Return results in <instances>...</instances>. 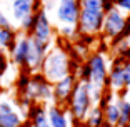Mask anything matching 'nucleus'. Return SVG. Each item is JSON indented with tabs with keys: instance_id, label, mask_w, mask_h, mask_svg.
I'll return each mask as SVG.
<instances>
[{
	"instance_id": "obj_1",
	"label": "nucleus",
	"mask_w": 130,
	"mask_h": 127,
	"mask_svg": "<svg viewBox=\"0 0 130 127\" xmlns=\"http://www.w3.org/2000/svg\"><path fill=\"white\" fill-rule=\"evenodd\" d=\"M107 0H80V19L77 29L80 34L97 35L102 32Z\"/></svg>"
},
{
	"instance_id": "obj_2",
	"label": "nucleus",
	"mask_w": 130,
	"mask_h": 127,
	"mask_svg": "<svg viewBox=\"0 0 130 127\" xmlns=\"http://www.w3.org/2000/svg\"><path fill=\"white\" fill-rule=\"evenodd\" d=\"M70 74H72V59L69 52H65V49L62 47H52L42 64V75L45 77V80L55 84Z\"/></svg>"
},
{
	"instance_id": "obj_3",
	"label": "nucleus",
	"mask_w": 130,
	"mask_h": 127,
	"mask_svg": "<svg viewBox=\"0 0 130 127\" xmlns=\"http://www.w3.org/2000/svg\"><path fill=\"white\" fill-rule=\"evenodd\" d=\"M93 100L90 95V87L88 82L77 80V85L73 89V94L69 100V114L75 122H84L90 109L93 107Z\"/></svg>"
},
{
	"instance_id": "obj_4",
	"label": "nucleus",
	"mask_w": 130,
	"mask_h": 127,
	"mask_svg": "<svg viewBox=\"0 0 130 127\" xmlns=\"http://www.w3.org/2000/svg\"><path fill=\"white\" fill-rule=\"evenodd\" d=\"M88 69V84L93 89H99L102 92L107 90L105 85L108 84V64L103 54H93L85 64Z\"/></svg>"
},
{
	"instance_id": "obj_5",
	"label": "nucleus",
	"mask_w": 130,
	"mask_h": 127,
	"mask_svg": "<svg viewBox=\"0 0 130 127\" xmlns=\"http://www.w3.org/2000/svg\"><path fill=\"white\" fill-rule=\"evenodd\" d=\"M23 95L30 102H52L54 100V89L50 82L45 80L42 74H34L23 89Z\"/></svg>"
},
{
	"instance_id": "obj_6",
	"label": "nucleus",
	"mask_w": 130,
	"mask_h": 127,
	"mask_svg": "<svg viewBox=\"0 0 130 127\" xmlns=\"http://www.w3.org/2000/svg\"><path fill=\"white\" fill-rule=\"evenodd\" d=\"M127 25V19L119 8H112L105 13V19H103V27H102V34L105 39H120L125 30Z\"/></svg>"
},
{
	"instance_id": "obj_7",
	"label": "nucleus",
	"mask_w": 130,
	"mask_h": 127,
	"mask_svg": "<svg viewBox=\"0 0 130 127\" xmlns=\"http://www.w3.org/2000/svg\"><path fill=\"white\" fill-rule=\"evenodd\" d=\"M55 19L60 25L77 27L80 19V0H58L55 7Z\"/></svg>"
},
{
	"instance_id": "obj_8",
	"label": "nucleus",
	"mask_w": 130,
	"mask_h": 127,
	"mask_svg": "<svg viewBox=\"0 0 130 127\" xmlns=\"http://www.w3.org/2000/svg\"><path fill=\"white\" fill-rule=\"evenodd\" d=\"M32 37L35 40H38L40 44L50 47L52 37H54V27H52L50 19L43 8H40L35 13V23H34V29H32Z\"/></svg>"
},
{
	"instance_id": "obj_9",
	"label": "nucleus",
	"mask_w": 130,
	"mask_h": 127,
	"mask_svg": "<svg viewBox=\"0 0 130 127\" xmlns=\"http://www.w3.org/2000/svg\"><path fill=\"white\" fill-rule=\"evenodd\" d=\"M42 8V0H15L10 4V13L13 22L20 23L25 17L34 15Z\"/></svg>"
},
{
	"instance_id": "obj_10",
	"label": "nucleus",
	"mask_w": 130,
	"mask_h": 127,
	"mask_svg": "<svg viewBox=\"0 0 130 127\" xmlns=\"http://www.w3.org/2000/svg\"><path fill=\"white\" fill-rule=\"evenodd\" d=\"M77 85V75H73V74H70V75H67L65 79H62V80L55 82L54 84V100L57 105H63V102H69L70 97H72L73 94V89H75Z\"/></svg>"
},
{
	"instance_id": "obj_11",
	"label": "nucleus",
	"mask_w": 130,
	"mask_h": 127,
	"mask_svg": "<svg viewBox=\"0 0 130 127\" xmlns=\"http://www.w3.org/2000/svg\"><path fill=\"white\" fill-rule=\"evenodd\" d=\"M50 47L40 44L38 40H35L34 37L30 35V54H28V59H27V67L30 72H35V70H42V64L45 60L47 54H48Z\"/></svg>"
},
{
	"instance_id": "obj_12",
	"label": "nucleus",
	"mask_w": 130,
	"mask_h": 127,
	"mask_svg": "<svg viewBox=\"0 0 130 127\" xmlns=\"http://www.w3.org/2000/svg\"><path fill=\"white\" fill-rule=\"evenodd\" d=\"M23 117L10 100H0V127H20Z\"/></svg>"
},
{
	"instance_id": "obj_13",
	"label": "nucleus",
	"mask_w": 130,
	"mask_h": 127,
	"mask_svg": "<svg viewBox=\"0 0 130 127\" xmlns=\"http://www.w3.org/2000/svg\"><path fill=\"white\" fill-rule=\"evenodd\" d=\"M28 54H30V35L22 34V35L17 37V42H15V45H13V49H12V52H10L12 62H13L15 65L25 67Z\"/></svg>"
},
{
	"instance_id": "obj_14",
	"label": "nucleus",
	"mask_w": 130,
	"mask_h": 127,
	"mask_svg": "<svg viewBox=\"0 0 130 127\" xmlns=\"http://www.w3.org/2000/svg\"><path fill=\"white\" fill-rule=\"evenodd\" d=\"M123 60L125 59H115L112 69L108 70V85H110V90L113 92H122L127 90L125 87V77H123Z\"/></svg>"
},
{
	"instance_id": "obj_15",
	"label": "nucleus",
	"mask_w": 130,
	"mask_h": 127,
	"mask_svg": "<svg viewBox=\"0 0 130 127\" xmlns=\"http://www.w3.org/2000/svg\"><path fill=\"white\" fill-rule=\"evenodd\" d=\"M47 116H48L50 127H72L69 112H65L63 107H60L57 104H50L47 107Z\"/></svg>"
},
{
	"instance_id": "obj_16",
	"label": "nucleus",
	"mask_w": 130,
	"mask_h": 127,
	"mask_svg": "<svg viewBox=\"0 0 130 127\" xmlns=\"http://www.w3.org/2000/svg\"><path fill=\"white\" fill-rule=\"evenodd\" d=\"M28 117H30L32 127H50L47 109L43 107V105H34L30 114H28Z\"/></svg>"
},
{
	"instance_id": "obj_17",
	"label": "nucleus",
	"mask_w": 130,
	"mask_h": 127,
	"mask_svg": "<svg viewBox=\"0 0 130 127\" xmlns=\"http://www.w3.org/2000/svg\"><path fill=\"white\" fill-rule=\"evenodd\" d=\"M119 105V124L117 127H128L130 125V100L125 97H117L115 99Z\"/></svg>"
},
{
	"instance_id": "obj_18",
	"label": "nucleus",
	"mask_w": 130,
	"mask_h": 127,
	"mask_svg": "<svg viewBox=\"0 0 130 127\" xmlns=\"http://www.w3.org/2000/svg\"><path fill=\"white\" fill-rule=\"evenodd\" d=\"M85 127H103L105 119H103V109L99 105H93L90 109V112L85 117Z\"/></svg>"
},
{
	"instance_id": "obj_19",
	"label": "nucleus",
	"mask_w": 130,
	"mask_h": 127,
	"mask_svg": "<svg viewBox=\"0 0 130 127\" xmlns=\"http://www.w3.org/2000/svg\"><path fill=\"white\" fill-rule=\"evenodd\" d=\"M17 42V32L12 29H0V47L4 50H7L8 54L12 52L13 45Z\"/></svg>"
},
{
	"instance_id": "obj_20",
	"label": "nucleus",
	"mask_w": 130,
	"mask_h": 127,
	"mask_svg": "<svg viewBox=\"0 0 130 127\" xmlns=\"http://www.w3.org/2000/svg\"><path fill=\"white\" fill-rule=\"evenodd\" d=\"M34 23H35V13H34V15L25 17V19H23L22 22L19 23V25H20V29H22V30H25V32H32V29H34Z\"/></svg>"
},
{
	"instance_id": "obj_21",
	"label": "nucleus",
	"mask_w": 130,
	"mask_h": 127,
	"mask_svg": "<svg viewBox=\"0 0 130 127\" xmlns=\"http://www.w3.org/2000/svg\"><path fill=\"white\" fill-rule=\"evenodd\" d=\"M58 34H60L62 37H73V34H77V27H72V25H60Z\"/></svg>"
},
{
	"instance_id": "obj_22",
	"label": "nucleus",
	"mask_w": 130,
	"mask_h": 127,
	"mask_svg": "<svg viewBox=\"0 0 130 127\" xmlns=\"http://www.w3.org/2000/svg\"><path fill=\"white\" fill-rule=\"evenodd\" d=\"M123 77H125V87L130 89V59L123 60Z\"/></svg>"
},
{
	"instance_id": "obj_23",
	"label": "nucleus",
	"mask_w": 130,
	"mask_h": 127,
	"mask_svg": "<svg viewBox=\"0 0 130 127\" xmlns=\"http://www.w3.org/2000/svg\"><path fill=\"white\" fill-rule=\"evenodd\" d=\"M113 7L120 12H128L130 13V0H113Z\"/></svg>"
},
{
	"instance_id": "obj_24",
	"label": "nucleus",
	"mask_w": 130,
	"mask_h": 127,
	"mask_svg": "<svg viewBox=\"0 0 130 127\" xmlns=\"http://www.w3.org/2000/svg\"><path fill=\"white\" fill-rule=\"evenodd\" d=\"M0 29H12V22L7 15L4 13V10L0 8Z\"/></svg>"
},
{
	"instance_id": "obj_25",
	"label": "nucleus",
	"mask_w": 130,
	"mask_h": 127,
	"mask_svg": "<svg viewBox=\"0 0 130 127\" xmlns=\"http://www.w3.org/2000/svg\"><path fill=\"white\" fill-rule=\"evenodd\" d=\"M57 4H58V0H42V8H43L45 12L52 10V8L55 10V7H57Z\"/></svg>"
},
{
	"instance_id": "obj_26",
	"label": "nucleus",
	"mask_w": 130,
	"mask_h": 127,
	"mask_svg": "<svg viewBox=\"0 0 130 127\" xmlns=\"http://www.w3.org/2000/svg\"><path fill=\"white\" fill-rule=\"evenodd\" d=\"M7 69H8V59H7V55L4 54V55H0V77L7 72Z\"/></svg>"
},
{
	"instance_id": "obj_27",
	"label": "nucleus",
	"mask_w": 130,
	"mask_h": 127,
	"mask_svg": "<svg viewBox=\"0 0 130 127\" xmlns=\"http://www.w3.org/2000/svg\"><path fill=\"white\" fill-rule=\"evenodd\" d=\"M8 2H10V4H12V2H15V0H8Z\"/></svg>"
},
{
	"instance_id": "obj_28",
	"label": "nucleus",
	"mask_w": 130,
	"mask_h": 127,
	"mask_svg": "<svg viewBox=\"0 0 130 127\" xmlns=\"http://www.w3.org/2000/svg\"><path fill=\"white\" fill-rule=\"evenodd\" d=\"M128 40H130V35H128Z\"/></svg>"
},
{
	"instance_id": "obj_29",
	"label": "nucleus",
	"mask_w": 130,
	"mask_h": 127,
	"mask_svg": "<svg viewBox=\"0 0 130 127\" xmlns=\"http://www.w3.org/2000/svg\"><path fill=\"white\" fill-rule=\"evenodd\" d=\"M128 127H130V125H128Z\"/></svg>"
}]
</instances>
